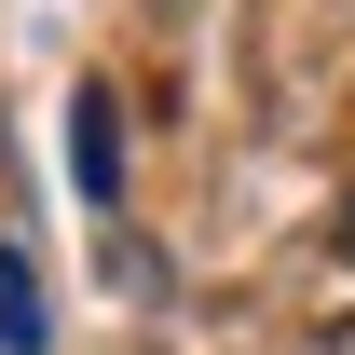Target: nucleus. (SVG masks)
<instances>
[{"instance_id": "obj_1", "label": "nucleus", "mask_w": 355, "mask_h": 355, "mask_svg": "<svg viewBox=\"0 0 355 355\" xmlns=\"http://www.w3.org/2000/svg\"><path fill=\"white\" fill-rule=\"evenodd\" d=\"M69 191H83V205H123V110H110V96H69Z\"/></svg>"}, {"instance_id": "obj_2", "label": "nucleus", "mask_w": 355, "mask_h": 355, "mask_svg": "<svg viewBox=\"0 0 355 355\" xmlns=\"http://www.w3.org/2000/svg\"><path fill=\"white\" fill-rule=\"evenodd\" d=\"M42 342H55V314H42V273L0 246V355H42Z\"/></svg>"}, {"instance_id": "obj_3", "label": "nucleus", "mask_w": 355, "mask_h": 355, "mask_svg": "<svg viewBox=\"0 0 355 355\" xmlns=\"http://www.w3.org/2000/svg\"><path fill=\"white\" fill-rule=\"evenodd\" d=\"M342 260H355V191H342Z\"/></svg>"}]
</instances>
